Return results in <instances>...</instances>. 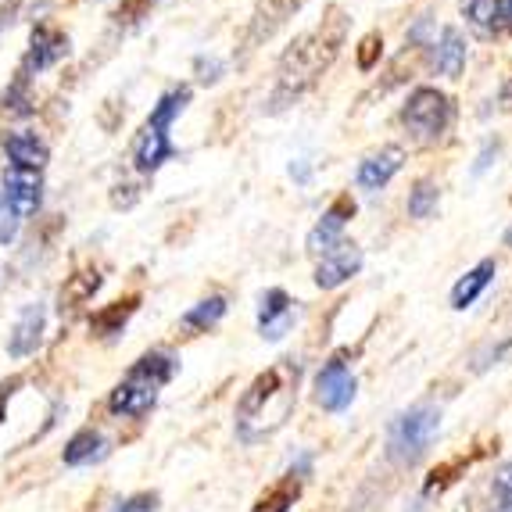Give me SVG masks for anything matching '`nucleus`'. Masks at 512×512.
Wrapping results in <instances>:
<instances>
[{
	"label": "nucleus",
	"mask_w": 512,
	"mask_h": 512,
	"mask_svg": "<svg viewBox=\"0 0 512 512\" xmlns=\"http://www.w3.org/2000/svg\"><path fill=\"white\" fill-rule=\"evenodd\" d=\"M4 190L0 194L8 197V205L15 208V215H33L43 201V176L36 169H18V165H8L4 169Z\"/></svg>",
	"instance_id": "10"
},
{
	"label": "nucleus",
	"mask_w": 512,
	"mask_h": 512,
	"mask_svg": "<svg viewBox=\"0 0 512 512\" xmlns=\"http://www.w3.org/2000/svg\"><path fill=\"white\" fill-rule=\"evenodd\" d=\"M498 151H502V144H498V140H487L484 151L477 154V165H473V176H484V172L491 169V165H495Z\"/></svg>",
	"instance_id": "35"
},
{
	"label": "nucleus",
	"mask_w": 512,
	"mask_h": 512,
	"mask_svg": "<svg viewBox=\"0 0 512 512\" xmlns=\"http://www.w3.org/2000/svg\"><path fill=\"white\" fill-rule=\"evenodd\" d=\"M498 108H502V111H509V115H512V76L505 79V83H502V90H498Z\"/></svg>",
	"instance_id": "36"
},
{
	"label": "nucleus",
	"mask_w": 512,
	"mask_h": 512,
	"mask_svg": "<svg viewBox=\"0 0 512 512\" xmlns=\"http://www.w3.org/2000/svg\"><path fill=\"white\" fill-rule=\"evenodd\" d=\"M441 430V412L434 405H412L387 427V455L398 466H416Z\"/></svg>",
	"instance_id": "3"
},
{
	"label": "nucleus",
	"mask_w": 512,
	"mask_h": 512,
	"mask_svg": "<svg viewBox=\"0 0 512 512\" xmlns=\"http://www.w3.org/2000/svg\"><path fill=\"white\" fill-rule=\"evenodd\" d=\"M291 402H294V391H291V380H287V369L283 366L265 369V373L255 376V384L244 391V398H240V405H237L240 430L248 434L251 423H258L255 437L269 434V430H276L283 419H287Z\"/></svg>",
	"instance_id": "2"
},
{
	"label": "nucleus",
	"mask_w": 512,
	"mask_h": 512,
	"mask_svg": "<svg viewBox=\"0 0 512 512\" xmlns=\"http://www.w3.org/2000/svg\"><path fill=\"white\" fill-rule=\"evenodd\" d=\"M18 215H15V208L8 205V197L0 194V244H11V240L18 237Z\"/></svg>",
	"instance_id": "31"
},
{
	"label": "nucleus",
	"mask_w": 512,
	"mask_h": 512,
	"mask_svg": "<svg viewBox=\"0 0 512 512\" xmlns=\"http://www.w3.org/2000/svg\"><path fill=\"white\" fill-rule=\"evenodd\" d=\"M495 498H498V512L512 509V462H505L502 470L495 473Z\"/></svg>",
	"instance_id": "32"
},
{
	"label": "nucleus",
	"mask_w": 512,
	"mask_h": 512,
	"mask_svg": "<svg viewBox=\"0 0 512 512\" xmlns=\"http://www.w3.org/2000/svg\"><path fill=\"white\" fill-rule=\"evenodd\" d=\"M502 512H512V509H502Z\"/></svg>",
	"instance_id": "41"
},
{
	"label": "nucleus",
	"mask_w": 512,
	"mask_h": 512,
	"mask_svg": "<svg viewBox=\"0 0 512 512\" xmlns=\"http://www.w3.org/2000/svg\"><path fill=\"white\" fill-rule=\"evenodd\" d=\"M0 111H4V115H11V119H26V115H33L29 76H22V72H18V76L11 79V86L0 94Z\"/></svg>",
	"instance_id": "25"
},
{
	"label": "nucleus",
	"mask_w": 512,
	"mask_h": 512,
	"mask_svg": "<svg viewBox=\"0 0 512 512\" xmlns=\"http://www.w3.org/2000/svg\"><path fill=\"white\" fill-rule=\"evenodd\" d=\"M402 122L419 144H437L455 122V101L437 86H416L402 108Z\"/></svg>",
	"instance_id": "4"
},
{
	"label": "nucleus",
	"mask_w": 512,
	"mask_h": 512,
	"mask_svg": "<svg viewBox=\"0 0 512 512\" xmlns=\"http://www.w3.org/2000/svg\"><path fill=\"white\" fill-rule=\"evenodd\" d=\"M430 47H434V51H430L434 69L448 79H459L462 69H466V36H462L455 26H444L441 36H437Z\"/></svg>",
	"instance_id": "14"
},
{
	"label": "nucleus",
	"mask_w": 512,
	"mask_h": 512,
	"mask_svg": "<svg viewBox=\"0 0 512 512\" xmlns=\"http://www.w3.org/2000/svg\"><path fill=\"white\" fill-rule=\"evenodd\" d=\"M65 54H69V36L54 26H36L33 36H29V54H26V61H22V69L18 72L33 79L36 72L58 65Z\"/></svg>",
	"instance_id": "9"
},
{
	"label": "nucleus",
	"mask_w": 512,
	"mask_h": 512,
	"mask_svg": "<svg viewBox=\"0 0 512 512\" xmlns=\"http://www.w3.org/2000/svg\"><path fill=\"white\" fill-rule=\"evenodd\" d=\"M176 369H180V359H172L169 351H147L144 359L133 362L126 380H137V384H147L158 391V387L169 384L172 376H176Z\"/></svg>",
	"instance_id": "19"
},
{
	"label": "nucleus",
	"mask_w": 512,
	"mask_h": 512,
	"mask_svg": "<svg viewBox=\"0 0 512 512\" xmlns=\"http://www.w3.org/2000/svg\"><path fill=\"white\" fill-rule=\"evenodd\" d=\"M355 373H351L348 351H337L330 362L316 373V402L326 412H344L355 402Z\"/></svg>",
	"instance_id": "5"
},
{
	"label": "nucleus",
	"mask_w": 512,
	"mask_h": 512,
	"mask_svg": "<svg viewBox=\"0 0 512 512\" xmlns=\"http://www.w3.org/2000/svg\"><path fill=\"white\" fill-rule=\"evenodd\" d=\"M154 402H158V391L147 384H137V380H122V384L108 394V409L115 412V416H129V419L151 412Z\"/></svg>",
	"instance_id": "15"
},
{
	"label": "nucleus",
	"mask_w": 512,
	"mask_h": 512,
	"mask_svg": "<svg viewBox=\"0 0 512 512\" xmlns=\"http://www.w3.org/2000/svg\"><path fill=\"white\" fill-rule=\"evenodd\" d=\"M104 437L97 434L94 427H86L79 430V434H72V441L65 444V462L69 466H86V462H94V459H104Z\"/></svg>",
	"instance_id": "21"
},
{
	"label": "nucleus",
	"mask_w": 512,
	"mask_h": 512,
	"mask_svg": "<svg viewBox=\"0 0 512 512\" xmlns=\"http://www.w3.org/2000/svg\"><path fill=\"white\" fill-rule=\"evenodd\" d=\"M172 154H176V144L169 140V133L151 129V126L140 129L137 147H133V162H137L140 172H158L165 162H169Z\"/></svg>",
	"instance_id": "16"
},
{
	"label": "nucleus",
	"mask_w": 512,
	"mask_h": 512,
	"mask_svg": "<svg viewBox=\"0 0 512 512\" xmlns=\"http://www.w3.org/2000/svg\"><path fill=\"white\" fill-rule=\"evenodd\" d=\"M437 205H441V187H437L430 176H423V180L412 183V190H409V215L412 219H430V215L437 212Z\"/></svg>",
	"instance_id": "26"
},
{
	"label": "nucleus",
	"mask_w": 512,
	"mask_h": 512,
	"mask_svg": "<svg viewBox=\"0 0 512 512\" xmlns=\"http://www.w3.org/2000/svg\"><path fill=\"white\" fill-rule=\"evenodd\" d=\"M101 291V273H76L61 287V305H79V301L94 298Z\"/></svg>",
	"instance_id": "28"
},
{
	"label": "nucleus",
	"mask_w": 512,
	"mask_h": 512,
	"mask_svg": "<svg viewBox=\"0 0 512 512\" xmlns=\"http://www.w3.org/2000/svg\"><path fill=\"white\" fill-rule=\"evenodd\" d=\"M222 316H226V298L212 294V298L197 301V305L190 308L187 316H183V326H187V330H208V326H215Z\"/></svg>",
	"instance_id": "27"
},
{
	"label": "nucleus",
	"mask_w": 512,
	"mask_h": 512,
	"mask_svg": "<svg viewBox=\"0 0 512 512\" xmlns=\"http://www.w3.org/2000/svg\"><path fill=\"white\" fill-rule=\"evenodd\" d=\"M294 326V301L287 291L273 287L265 291L262 301H258V330H262L265 341H283Z\"/></svg>",
	"instance_id": "12"
},
{
	"label": "nucleus",
	"mask_w": 512,
	"mask_h": 512,
	"mask_svg": "<svg viewBox=\"0 0 512 512\" xmlns=\"http://www.w3.org/2000/svg\"><path fill=\"white\" fill-rule=\"evenodd\" d=\"M495 273H498L495 258H484V262L473 265L470 273L462 276V280L452 287V308H455V312H466V308H470L473 301H477L480 294H484L487 287H491V280H495Z\"/></svg>",
	"instance_id": "17"
},
{
	"label": "nucleus",
	"mask_w": 512,
	"mask_h": 512,
	"mask_svg": "<svg viewBox=\"0 0 512 512\" xmlns=\"http://www.w3.org/2000/svg\"><path fill=\"white\" fill-rule=\"evenodd\" d=\"M348 26V11L341 4H330L316 26L294 36V43L280 54V65H276V83L269 90V101H265L269 115H280L316 90L319 79L330 72V65L341 54L344 40H348Z\"/></svg>",
	"instance_id": "1"
},
{
	"label": "nucleus",
	"mask_w": 512,
	"mask_h": 512,
	"mask_svg": "<svg viewBox=\"0 0 512 512\" xmlns=\"http://www.w3.org/2000/svg\"><path fill=\"white\" fill-rule=\"evenodd\" d=\"M402 165H405V151L398 144H387L362 158L359 172H355V183H359V190H366V194H376V190H384L387 183L402 172Z\"/></svg>",
	"instance_id": "8"
},
{
	"label": "nucleus",
	"mask_w": 512,
	"mask_h": 512,
	"mask_svg": "<svg viewBox=\"0 0 512 512\" xmlns=\"http://www.w3.org/2000/svg\"><path fill=\"white\" fill-rule=\"evenodd\" d=\"M4 151H8L11 165H18V169L40 172L43 165L51 162V147L43 144L36 133H11V137H4Z\"/></svg>",
	"instance_id": "18"
},
{
	"label": "nucleus",
	"mask_w": 512,
	"mask_h": 512,
	"mask_svg": "<svg viewBox=\"0 0 512 512\" xmlns=\"http://www.w3.org/2000/svg\"><path fill=\"white\" fill-rule=\"evenodd\" d=\"M291 176H294L298 183H308V165H305V162H294V165H291Z\"/></svg>",
	"instance_id": "38"
},
{
	"label": "nucleus",
	"mask_w": 512,
	"mask_h": 512,
	"mask_svg": "<svg viewBox=\"0 0 512 512\" xmlns=\"http://www.w3.org/2000/svg\"><path fill=\"white\" fill-rule=\"evenodd\" d=\"M355 58H359V69L362 72H373L376 65H380V58H384V36H380V33H366V36H362Z\"/></svg>",
	"instance_id": "30"
},
{
	"label": "nucleus",
	"mask_w": 512,
	"mask_h": 512,
	"mask_svg": "<svg viewBox=\"0 0 512 512\" xmlns=\"http://www.w3.org/2000/svg\"><path fill=\"white\" fill-rule=\"evenodd\" d=\"M355 219V201H351V194H341L337 201H333L330 208L323 212V219L312 226V233H308L305 248L312 251V255H326V251L333 248V244H341L344 237V226Z\"/></svg>",
	"instance_id": "7"
},
{
	"label": "nucleus",
	"mask_w": 512,
	"mask_h": 512,
	"mask_svg": "<svg viewBox=\"0 0 512 512\" xmlns=\"http://www.w3.org/2000/svg\"><path fill=\"white\" fill-rule=\"evenodd\" d=\"M18 387V380H11V384H0V423H4V409H8V398L11 391Z\"/></svg>",
	"instance_id": "37"
},
{
	"label": "nucleus",
	"mask_w": 512,
	"mask_h": 512,
	"mask_svg": "<svg viewBox=\"0 0 512 512\" xmlns=\"http://www.w3.org/2000/svg\"><path fill=\"white\" fill-rule=\"evenodd\" d=\"M462 11H466V18H470V26L477 33H498L505 18V0H466Z\"/></svg>",
	"instance_id": "24"
},
{
	"label": "nucleus",
	"mask_w": 512,
	"mask_h": 512,
	"mask_svg": "<svg viewBox=\"0 0 512 512\" xmlns=\"http://www.w3.org/2000/svg\"><path fill=\"white\" fill-rule=\"evenodd\" d=\"M190 104V86H176V90H169V94L158 97V104L151 108V119L144 122V126L151 129H162V133H169L172 122L180 119L183 108Z\"/></svg>",
	"instance_id": "20"
},
{
	"label": "nucleus",
	"mask_w": 512,
	"mask_h": 512,
	"mask_svg": "<svg viewBox=\"0 0 512 512\" xmlns=\"http://www.w3.org/2000/svg\"><path fill=\"white\" fill-rule=\"evenodd\" d=\"M509 244H512V230H509Z\"/></svg>",
	"instance_id": "40"
},
{
	"label": "nucleus",
	"mask_w": 512,
	"mask_h": 512,
	"mask_svg": "<svg viewBox=\"0 0 512 512\" xmlns=\"http://www.w3.org/2000/svg\"><path fill=\"white\" fill-rule=\"evenodd\" d=\"M154 509H158V495L144 491V495H133V498H126V502H119L111 512H154Z\"/></svg>",
	"instance_id": "33"
},
{
	"label": "nucleus",
	"mask_w": 512,
	"mask_h": 512,
	"mask_svg": "<svg viewBox=\"0 0 512 512\" xmlns=\"http://www.w3.org/2000/svg\"><path fill=\"white\" fill-rule=\"evenodd\" d=\"M362 248L359 244H348V240H341V244H333L326 255H319V265H316V283L323 287V291H333V287H341V283H348L351 276L362 273Z\"/></svg>",
	"instance_id": "6"
},
{
	"label": "nucleus",
	"mask_w": 512,
	"mask_h": 512,
	"mask_svg": "<svg viewBox=\"0 0 512 512\" xmlns=\"http://www.w3.org/2000/svg\"><path fill=\"white\" fill-rule=\"evenodd\" d=\"M505 18H509V29H512V0H505Z\"/></svg>",
	"instance_id": "39"
},
{
	"label": "nucleus",
	"mask_w": 512,
	"mask_h": 512,
	"mask_svg": "<svg viewBox=\"0 0 512 512\" xmlns=\"http://www.w3.org/2000/svg\"><path fill=\"white\" fill-rule=\"evenodd\" d=\"M43 326H47V308H43L40 301H33V305H26L18 312L15 330H11V337H8L11 359H26V355H33V351L40 348Z\"/></svg>",
	"instance_id": "13"
},
{
	"label": "nucleus",
	"mask_w": 512,
	"mask_h": 512,
	"mask_svg": "<svg viewBox=\"0 0 512 512\" xmlns=\"http://www.w3.org/2000/svg\"><path fill=\"white\" fill-rule=\"evenodd\" d=\"M194 69H197V79L201 83H219V76H222V61L219 58H197L194 61Z\"/></svg>",
	"instance_id": "34"
},
{
	"label": "nucleus",
	"mask_w": 512,
	"mask_h": 512,
	"mask_svg": "<svg viewBox=\"0 0 512 512\" xmlns=\"http://www.w3.org/2000/svg\"><path fill=\"white\" fill-rule=\"evenodd\" d=\"M162 0H122L119 8H115V26H137L140 18L151 15V8H158Z\"/></svg>",
	"instance_id": "29"
},
{
	"label": "nucleus",
	"mask_w": 512,
	"mask_h": 512,
	"mask_svg": "<svg viewBox=\"0 0 512 512\" xmlns=\"http://www.w3.org/2000/svg\"><path fill=\"white\" fill-rule=\"evenodd\" d=\"M298 495H301V477H298V473H287L280 484L269 487V491L258 498L251 512H287L294 502H298Z\"/></svg>",
	"instance_id": "23"
},
{
	"label": "nucleus",
	"mask_w": 512,
	"mask_h": 512,
	"mask_svg": "<svg viewBox=\"0 0 512 512\" xmlns=\"http://www.w3.org/2000/svg\"><path fill=\"white\" fill-rule=\"evenodd\" d=\"M301 4H305V0H258L255 15H251V22H248V33H244V40H240L244 43V51H255L258 43L269 40V36H273L276 29L301 8Z\"/></svg>",
	"instance_id": "11"
},
{
	"label": "nucleus",
	"mask_w": 512,
	"mask_h": 512,
	"mask_svg": "<svg viewBox=\"0 0 512 512\" xmlns=\"http://www.w3.org/2000/svg\"><path fill=\"white\" fill-rule=\"evenodd\" d=\"M140 298H126V301H115V305H108L104 312H97L94 319H90V330H94V337H115V333H122V326L129 323V316L137 312Z\"/></svg>",
	"instance_id": "22"
}]
</instances>
